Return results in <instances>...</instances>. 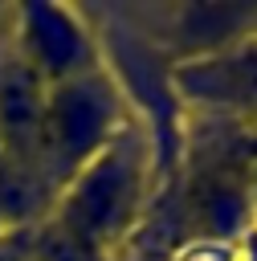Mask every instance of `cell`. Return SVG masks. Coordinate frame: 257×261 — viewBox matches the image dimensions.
<instances>
[{
	"mask_svg": "<svg viewBox=\"0 0 257 261\" xmlns=\"http://www.w3.org/2000/svg\"><path fill=\"white\" fill-rule=\"evenodd\" d=\"M114 98L86 73H73L49 86L45 98V126H41V155L78 171L102 147H110Z\"/></svg>",
	"mask_w": 257,
	"mask_h": 261,
	"instance_id": "obj_2",
	"label": "cell"
},
{
	"mask_svg": "<svg viewBox=\"0 0 257 261\" xmlns=\"http://www.w3.org/2000/svg\"><path fill=\"white\" fill-rule=\"evenodd\" d=\"M135 208H139V163L126 147L110 143L73 171L69 192L61 200V220L78 241L110 245L131 224Z\"/></svg>",
	"mask_w": 257,
	"mask_h": 261,
	"instance_id": "obj_1",
	"label": "cell"
}]
</instances>
